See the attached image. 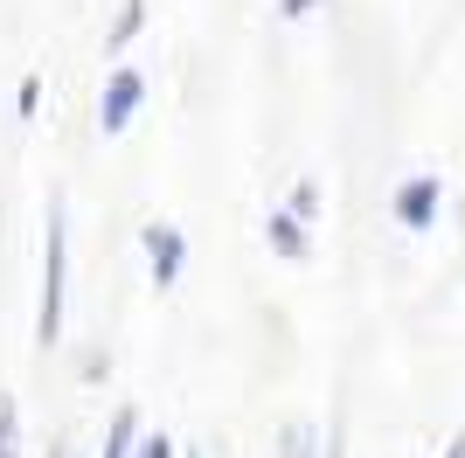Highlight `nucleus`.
<instances>
[{
  "label": "nucleus",
  "instance_id": "f257e3e1",
  "mask_svg": "<svg viewBox=\"0 0 465 458\" xmlns=\"http://www.w3.org/2000/svg\"><path fill=\"white\" fill-rule=\"evenodd\" d=\"M389 209H396V223H403V229H430V223H438V181H430V174L403 181Z\"/></svg>",
  "mask_w": 465,
  "mask_h": 458
},
{
  "label": "nucleus",
  "instance_id": "f03ea898",
  "mask_svg": "<svg viewBox=\"0 0 465 458\" xmlns=\"http://www.w3.org/2000/svg\"><path fill=\"white\" fill-rule=\"evenodd\" d=\"M146 257H153V285L167 292L181 278V257H188V244H181L174 223H146Z\"/></svg>",
  "mask_w": 465,
  "mask_h": 458
},
{
  "label": "nucleus",
  "instance_id": "7ed1b4c3",
  "mask_svg": "<svg viewBox=\"0 0 465 458\" xmlns=\"http://www.w3.org/2000/svg\"><path fill=\"white\" fill-rule=\"evenodd\" d=\"M56 305H63V209H49V292H42V341H56Z\"/></svg>",
  "mask_w": 465,
  "mask_h": 458
},
{
  "label": "nucleus",
  "instance_id": "20e7f679",
  "mask_svg": "<svg viewBox=\"0 0 465 458\" xmlns=\"http://www.w3.org/2000/svg\"><path fill=\"white\" fill-rule=\"evenodd\" d=\"M139 70H112V84H104V133H125V118L139 112Z\"/></svg>",
  "mask_w": 465,
  "mask_h": 458
},
{
  "label": "nucleus",
  "instance_id": "39448f33",
  "mask_svg": "<svg viewBox=\"0 0 465 458\" xmlns=\"http://www.w3.org/2000/svg\"><path fill=\"white\" fill-rule=\"evenodd\" d=\"M272 250L285 257V264H306V257H312V236L299 229V215H292V209L272 215Z\"/></svg>",
  "mask_w": 465,
  "mask_h": 458
},
{
  "label": "nucleus",
  "instance_id": "423d86ee",
  "mask_svg": "<svg viewBox=\"0 0 465 458\" xmlns=\"http://www.w3.org/2000/svg\"><path fill=\"white\" fill-rule=\"evenodd\" d=\"M139 438V417H133V410H118V417H112V444H104V458H125V444H133Z\"/></svg>",
  "mask_w": 465,
  "mask_h": 458
},
{
  "label": "nucleus",
  "instance_id": "0eeeda50",
  "mask_svg": "<svg viewBox=\"0 0 465 458\" xmlns=\"http://www.w3.org/2000/svg\"><path fill=\"white\" fill-rule=\"evenodd\" d=\"M285 209L299 215V223H306V215H320V181H299V188L285 194Z\"/></svg>",
  "mask_w": 465,
  "mask_h": 458
},
{
  "label": "nucleus",
  "instance_id": "6e6552de",
  "mask_svg": "<svg viewBox=\"0 0 465 458\" xmlns=\"http://www.w3.org/2000/svg\"><path fill=\"white\" fill-rule=\"evenodd\" d=\"M139 21H146V0H125V7H118V28H112V49L139 35Z\"/></svg>",
  "mask_w": 465,
  "mask_h": 458
},
{
  "label": "nucleus",
  "instance_id": "1a4fd4ad",
  "mask_svg": "<svg viewBox=\"0 0 465 458\" xmlns=\"http://www.w3.org/2000/svg\"><path fill=\"white\" fill-rule=\"evenodd\" d=\"M0 458H15V396L0 389Z\"/></svg>",
  "mask_w": 465,
  "mask_h": 458
},
{
  "label": "nucleus",
  "instance_id": "9d476101",
  "mask_svg": "<svg viewBox=\"0 0 465 458\" xmlns=\"http://www.w3.org/2000/svg\"><path fill=\"white\" fill-rule=\"evenodd\" d=\"M285 458H306V431H285V444H278Z\"/></svg>",
  "mask_w": 465,
  "mask_h": 458
},
{
  "label": "nucleus",
  "instance_id": "9b49d317",
  "mask_svg": "<svg viewBox=\"0 0 465 458\" xmlns=\"http://www.w3.org/2000/svg\"><path fill=\"white\" fill-rule=\"evenodd\" d=\"M139 458H167V438H153V444H146V452H139Z\"/></svg>",
  "mask_w": 465,
  "mask_h": 458
},
{
  "label": "nucleus",
  "instance_id": "f8f14e48",
  "mask_svg": "<svg viewBox=\"0 0 465 458\" xmlns=\"http://www.w3.org/2000/svg\"><path fill=\"white\" fill-rule=\"evenodd\" d=\"M333 458H341V444H333Z\"/></svg>",
  "mask_w": 465,
  "mask_h": 458
}]
</instances>
